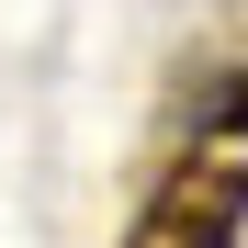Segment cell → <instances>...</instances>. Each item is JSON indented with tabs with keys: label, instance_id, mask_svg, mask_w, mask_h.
<instances>
[{
	"label": "cell",
	"instance_id": "6da1fadb",
	"mask_svg": "<svg viewBox=\"0 0 248 248\" xmlns=\"http://www.w3.org/2000/svg\"><path fill=\"white\" fill-rule=\"evenodd\" d=\"M124 248H248V34H203L170 68Z\"/></svg>",
	"mask_w": 248,
	"mask_h": 248
}]
</instances>
